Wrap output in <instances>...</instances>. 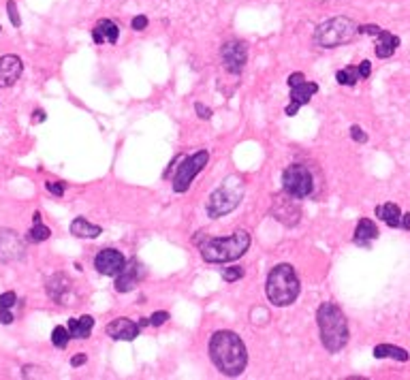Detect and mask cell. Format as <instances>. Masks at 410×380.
I'll list each match as a JSON object with an SVG mask.
<instances>
[{
    "mask_svg": "<svg viewBox=\"0 0 410 380\" xmlns=\"http://www.w3.org/2000/svg\"><path fill=\"white\" fill-rule=\"evenodd\" d=\"M210 359L224 376H240L248 363V350L236 331H216L210 340Z\"/></svg>",
    "mask_w": 410,
    "mask_h": 380,
    "instance_id": "cell-1",
    "label": "cell"
},
{
    "mask_svg": "<svg viewBox=\"0 0 410 380\" xmlns=\"http://www.w3.org/2000/svg\"><path fill=\"white\" fill-rule=\"evenodd\" d=\"M316 323H318V331H320V342L329 350V353H340V350L348 344L350 331H348V320L344 316V312L327 301L320 304L318 312H316Z\"/></svg>",
    "mask_w": 410,
    "mask_h": 380,
    "instance_id": "cell-2",
    "label": "cell"
},
{
    "mask_svg": "<svg viewBox=\"0 0 410 380\" xmlns=\"http://www.w3.org/2000/svg\"><path fill=\"white\" fill-rule=\"evenodd\" d=\"M250 248V236L246 231H236L229 238H205L201 244V256L205 263H229L244 256Z\"/></svg>",
    "mask_w": 410,
    "mask_h": 380,
    "instance_id": "cell-3",
    "label": "cell"
},
{
    "mask_svg": "<svg viewBox=\"0 0 410 380\" xmlns=\"http://www.w3.org/2000/svg\"><path fill=\"white\" fill-rule=\"evenodd\" d=\"M265 293L276 308H286L295 301L300 295V278L295 274V267L286 265V263L276 265L268 276Z\"/></svg>",
    "mask_w": 410,
    "mask_h": 380,
    "instance_id": "cell-4",
    "label": "cell"
},
{
    "mask_svg": "<svg viewBox=\"0 0 410 380\" xmlns=\"http://www.w3.org/2000/svg\"><path fill=\"white\" fill-rule=\"evenodd\" d=\"M242 199H244V180L240 175H229V178H224V182L210 195L205 212H208L210 218H222L236 210L242 203Z\"/></svg>",
    "mask_w": 410,
    "mask_h": 380,
    "instance_id": "cell-5",
    "label": "cell"
},
{
    "mask_svg": "<svg viewBox=\"0 0 410 380\" xmlns=\"http://www.w3.org/2000/svg\"><path fill=\"white\" fill-rule=\"evenodd\" d=\"M357 24L350 19V17H331L323 24L316 26L314 31V43L318 47L323 49H334V47H340L344 43H348L350 39H353L357 35Z\"/></svg>",
    "mask_w": 410,
    "mask_h": 380,
    "instance_id": "cell-6",
    "label": "cell"
},
{
    "mask_svg": "<svg viewBox=\"0 0 410 380\" xmlns=\"http://www.w3.org/2000/svg\"><path fill=\"white\" fill-rule=\"evenodd\" d=\"M286 83H288V88H290V103L286 105V109H284V113L288 115V118H293V115H297V111L304 107V105H308L310 101H312V97L318 92V83H314V81H306V77H304V73H290L288 75V79H286Z\"/></svg>",
    "mask_w": 410,
    "mask_h": 380,
    "instance_id": "cell-7",
    "label": "cell"
},
{
    "mask_svg": "<svg viewBox=\"0 0 410 380\" xmlns=\"http://www.w3.org/2000/svg\"><path fill=\"white\" fill-rule=\"evenodd\" d=\"M282 188L293 199H306V197H310L312 190H314V182H312L310 169L304 167V165H290L282 173Z\"/></svg>",
    "mask_w": 410,
    "mask_h": 380,
    "instance_id": "cell-8",
    "label": "cell"
},
{
    "mask_svg": "<svg viewBox=\"0 0 410 380\" xmlns=\"http://www.w3.org/2000/svg\"><path fill=\"white\" fill-rule=\"evenodd\" d=\"M208 160H210V152L208 150H199V152L186 156L182 160V165L178 167V173H175V178H173V190L175 192H186L190 188L192 180L205 169Z\"/></svg>",
    "mask_w": 410,
    "mask_h": 380,
    "instance_id": "cell-9",
    "label": "cell"
},
{
    "mask_svg": "<svg viewBox=\"0 0 410 380\" xmlns=\"http://www.w3.org/2000/svg\"><path fill=\"white\" fill-rule=\"evenodd\" d=\"M357 35H370L376 39V56L380 58V60H387V58H391L395 53V49L400 47V37H395L393 33L385 31V28L380 26H374V24H368V26H359L357 28Z\"/></svg>",
    "mask_w": 410,
    "mask_h": 380,
    "instance_id": "cell-10",
    "label": "cell"
},
{
    "mask_svg": "<svg viewBox=\"0 0 410 380\" xmlns=\"http://www.w3.org/2000/svg\"><path fill=\"white\" fill-rule=\"evenodd\" d=\"M220 58H222V65L231 75H240L248 63V45L246 41H227L220 47Z\"/></svg>",
    "mask_w": 410,
    "mask_h": 380,
    "instance_id": "cell-11",
    "label": "cell"
},
{
    "mask_svg": "<svg viewBox=\"0 0 410 380\" xmlns=\"http://www.w3.org/2000/svg\"><path fill=\"white\" fill-rule=\"evenodd\" d=\"M126 265V258L120 250L115 248H105L95 256V270L101 276H118Z\"/></svg>",
    "mask_w": 410,
    "mask_h": 380,
    "instance_id": "cell-12",
    "label": "cell"
},
{
    "mask_svg": "<svg viewBox=\"0 0 410 380\" xmlns=\"http://www.w3.org/2000/svg\"><path fill=\"white\" fill-rule=\"evenodd\" d=\"M143 278H145L143 263L137 258H131L124 265V270L115 276V290H118V293H129V290H133Z\"/></svg>",
    "mask_w": 410,
    "mask_h": 380,
    "instance_id": "cell-13",
    "label": "cell"
},
{
    "mask_svg": "<svg viewBox=\"0 0 410 380\" xmlns=\"http://www.w3.org/2000/svg\"><path fill=\"white\" fill-rule=\"evenodd\" d=\"M24 254H26L24 240L17 236L15 231H3V233H0V261H3V263L22 261Z\"/></svg>",
    "mask_w": 410,
    "mask_h": 380,
    "instance_id": "cell-14",
    "label": "cell"
},
{
    "mask_svg": "<svg viewBox=\"0 0 410 380\" xmlns=\"http://www.w3.org/2000/svg\"><path fill=\"white\" fill-rule=\"evenodd\" d=\"M105 331H107V336L113 338V340L133 342V340L139 336L141 327H139V323H135V320H131V318H126V316H120V318H113L111 323L107 325Z\"/></svg>",
    "mask_w": 410,
    "mask_h": 380,
    "instance_id": "cell-15",
    "label": "cell"
},
{
    "mask_svg": "<svg viewBox=\"0 0 410 380\" xmlns=\"http://www.w3.org/2000/svg\"><path fill=\"white\" fill-rule=\"evenodd\" d=\"M24 65L22 58L15 53L0 58V88H11L19 77H22Z\"/></svg>",
    "mask_w": 410,
    "mask_h": 380,
    "instance_id": "cell-16",
    "label": "cell"
},
{
    "mask_svg": "<svg viewBox=\"0 0 410 380\" xmlns=\"http://www.w3.org/2000/svg\"><path fill=\"white\" fill-rule=\"evenodd\" d=\"M118 37H120V28L115 26L111 19H101L92 31V39H95L97 45H105V43L115 45L118 43Z\"/></svg>",
    "mask_w": 410,
    "mask_h": 380,
    "instance_id": "cell-17",
    "label": "cell"
},
{
    "mask_svg": "<svg viewBox=\"0 0 410 380\" xmlns=\"http://www.w3.org/2000/svg\"><path fill=\"white\" fill-rule=\"evenodd\" d=\"M378 240V226L374 220L370 218H359L357 222V229H355V236H353V242L361 248H370L372 242Z\"/></svg>",
    "mask_w": 410,
    "mask_h": 380,
    "instance_id": "cell-18",
    "label": "cell"
},
{
    "mask_svg": "<svg viewBox=\"0 0 410 380\" xmlns=\"http://www.w3.org/2000/svg\"><path fill=\"white\" fill-rule=\"evenodd\" d=\"M69 293H71V280L65 274H56L47 280V295L56 304H65Z\"/></svg>",
    "mask_w": 410,
    "mask_h": 380,
    "instance_id": "cell-19",
    "label": "cell"
},
{
    "mask_svg": "<svg viewBox=\"0 0 410 380\" xmlns=\"http://www.w3.org/2000/svg\"><path fill=\"white\" fill-rule=\"evenodd\" d=\"M103 233V226L99 224H92V222H88L85 218H75L71 222V236L79 238V240H97L99 236Z\"/></svg>",
    "mask_w": 410,
    "mask_h": 380,
    "instance_id": "cell-20",
    "label": "cell"
},
{
    "mask_svg": "<svg viewBox=\"0 0 410 380\" xmlns=\"http://www.w3.org/2000/svg\"><path fill=\"white\" fill-rule=\"evenodd\" d=\"M69 333L75 340H85L90 338L92 329H95V318L92 316H81V318H69Z\"/></svg>",
    "mask_w": 410,
    "mask_h": 380,
    "instance_id": "cell-21",
    "label": "cell"
},
{
    "mask_svg": "<svg viewBox=\"0 0 410 380\" xmlns=\"http://www.w3.org/2000/svg\"><path fill=\"white\" fill-rule=\"evenodd\" d=\"M374 357L376 359H395L400 363H406L410 359L408 350H404L400 346H393V344H378V346H374Z\"/></svg>",
    "mask_w": 410,
    "mask_h": 380,
    "instance_id": "cell-22",
    "label": "cell"
},
{
    "mask_svg": "<svg viewBox=\"0 0 410 380\" xmlns=\"http://www.w3.org/2000/svg\"><path fill=\"white\" fill-rule=\"evenodd\" d=\"M376 216L383 220L387 226L391 229H400V222H402V210L400 206H395V203H383V206L376 208Z\"/></svg>",
    "mask_w": 410,
    "mask_h": 380,
    "instance_id": "cell-23",
    "label": "cell"
},
{
    "mask_svg": "<svg viewBox=\"0 0 410 380\" xmlns=\"http://www.w3.org/2000/svg\"><path fill=\"white\" fill-rule=\"evenodd\" d=\"M49 236H51V231H49V226H45L41 220L39 222H35V226L26 233V240L28 242H33V244H41V242H45V240H49Z\"/></svg>",
    "mask_w": 410,
    "mask_h": 380,
    "instance_id": "cell-24",
    "label": "cell"
},
{
    "mask_svg": "<svg viewBox=\"0 0 410 380\" xmlns=\"http://www.w3.org/2000/svg\"><path fill=\"white\" fill-rule=\"evenodd\" d=\"M359 79H361L359 67H346V69H342V71L336 73V81H338L340 85H355Z\"/></svg>",
    "mask_w": 410,
    "mask_h": 380,
    "instance_id": "cell-25",
    "label": "cell"
},
{
    "mask_svg": "<svg viewBox=\"0 0 410 380\" xmlns=\"http://www.w3.org/2000/svg\"><path fill=\"white\" fill-rule=\"evenodd\" d=\"M69 340H71V333H69V329L67 327H63V325H58L54 331H51V344L56 346V348H67L69 346Z\"/></svg>",
    "mask_w": 410,
    "mask_h": 380,
    "instance_id": "cell-26",
    "label": "cell"
},
{
    "mask_svg": "<svg viewBox=\"0 0 410 380\" xmlns=\"http://www.w3.org/2000/svg\"><path fill=\"white\" fill-rule=\"evenodd\" d=\"M240 278H244V270L242 267H227V270H222V280L224 282H236Z\"/></svg>",
    "mask_w": 410,
    "mask_h": 380,
    "instance_id": "cell-27",
    "label": "cell"
},
{
    "mask_svg": "<svg viewBox=\"0 0 410 380\" xmlns=\"http://www.w3.org/2000/svg\"><path fill=\"white\" fill-rule=\"evenodd\" d=\"M7 13H9V19L15 28L22 26V17H19V11H17V5H15V0H9L7 3Z\"/></svg>",
    "mask_w": 410,
    "mask_h": 380,
    "instance_id": "cell-28",
    "label": "cell"
},
{
    "mask_svg": "<svg viewBox=\"0 0 410 380\" xmlns=\"http://www.w3.org/2000/svg\"><path fill=\"white\" fill-rule=\"evenodd\" d=\"M165 320H169V312L161 310V312H154V314L148 318V323H150L152 327H161V325H165Z\"/></svg>",
    "mask_w": 410,
    "mask_h": 380,
    "instance_id": "cell-29",
    "label": "cell"
},
{
    "mask_svg": "<svg viewBox=\"0 0 410 380\" xmlns=\"http://www.w3.org/2000/svg\"><path fill=\"white\" fill-rule=\"evenodd\" d=\"M45 188H47V192H51L54 197H63L65 190H67V184H65V182H47Z\"/></svg>",
    "mask_w": 410,
    "mask_h": 380,
    "instance_id": "cell-30",
    "label": "cell"
},
{
    "mask_svg": "<svg viewBox=\"0 0 410 380\" xmlns=\"http://www.w3.org/2000/svg\"><path fill=\"white\" fill-rule=\"evenodd\" d=\"M17 304V295L13 290H7V293L0 295V308H13Z\"/></svg>",
    "mask_w": 410,
    "mask_h": 380,
    "instance_id": "cell-31",
    "label": "cell"
},
{
    "mask_svg": "<svg viewBox=\"0 0 410 380\" xmlns=\"http://www.w3.org/2000/svg\"><path fill=\"white\" fill-rule=\"evenodd\" d=\"M350 137H353L357 143H366V141H368V133H366L361 126H357V124L350 126Z\"/></svg>",
    "mask_w": 410,
    "mask_h": 380,
    "instance_id": "cell-32",
    "label": "cell"
},
{
    "mask_svg": "<svg viewBox=\"0 0 410 380\" xmlns=\"http://www.w3.org/2000/svg\"><path fill=\"white\" fill-rule=\"evenodd\" d=\"M148 17L145 15H137V17H133V22H131V26H133V31H145V28H148Z\"/></svg>",
    "mask_w": 410,
    "mask_h": 380,
    "instance_id": "cell-33",
    "label": "cell"
},
{
    "mask_svg": "<svg viewBox=\"0 0 410 380\" xmlns=\"http://www.w3.org/2000/svg\"><path fill=\"white\" fill-rule=\"evenodd\" d=\"M195 111L199 113V118H201V120H210V118H212V109H210V107H205L203 103H197V105H195Z\"/></svg>",
    "mask_w": 410,
    "mask_h": 380,
    "instance_id": "cell-34",
    "label": "cell"
},
{
    "mask_svg": "<svg viewBox=\"0 0 410 380\" xmlns=\"http://www.w3.org/2000/svg\"><path fill=\"white\" fill-rule=\"evenodd\" d=\"M0 323H3V325H11L13 323L11 308H0Z\"/></svg>",
    "mask_w": 410,
    "mask_h": 380,
    "instance_id": "cell-35",
    "label": "cell"
},
{
    "mask_svg": "<svg viewBox=\"0 0 410 380\" xmlns=\"http://www.w3.org/2000/svg\"><path fill=\"white\" fill-rule=\"evenodd\" d=\"M370 73H372V63H370V60H363V63L359 65V75H361V79H368Z\"/></svg>",
    "mask_w": 410,
    "mask_h": 380,
    "instance_id": "cell-36",
    "label": "cell"
},
{
    "mask_svg": "<svg viewBox=\"0 0 410 380\" xmlns=\"http://www.w3.org/2000/svg\"><path fill=\"white\" fill-rule=\"evenodd\" d=\"M85 361H88V357H85L83 353H79V355H75V357L71 359V365H73V367H79V365H83Z\"/></svg>",
    "mask_w": 410,
    "mask_h": 380,
    "instance_id": "cell-37",
    "label": "cell"
},
{
    "mask_svg": "<svg viewBox=\"0 0 410 380\" xmlns=\"http://www.w3.org/2000/svg\"><path fill=\"white\" fill-rule=\"evenodd\" d=\"M45 118H47V115H45V111H41V109H37V111L33 113V122H35V124L45 122Z\"/></svg>",
    "mask_w": 410,
    "mask_h": 380,
    "instance_id": "cell-38",
    "label": "cell"
},
{
    "mask_svg": "<svg viewBox=\"0 0 410 380\" xmlns=\"http://www.w3.org/2000/svg\"><path fill=\"white\" fill-rule=\"evenodd\" d=\"M400 226H402L404 231H410V214H402V222H400Z\"/></svg>",
    "mask_w": 410,
    "mask_h": 380,
    "instance_id": "cell-39",
    "label": "cell"
},
{
    "mask_svg": "<svg viewBox=\"0 0 410 380\" xmlns=\"http://www.w3.org/2000/svg\"><path fill=\"white\" fill-rule=\"evenodd\" d=\"M0 31H3V28H0Z\"/></svg>",
    "mask_w": 410,
    "mask_h": 380,
    "instance_id": "cell-40",
    "label": "cell"
}]
</instances>
